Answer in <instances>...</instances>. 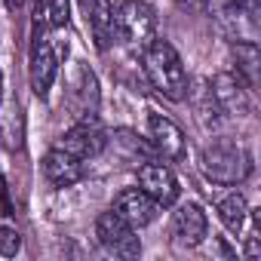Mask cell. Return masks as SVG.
Wrapping results in <instances>:
<instances>
[{"label": "cell", "instance_id": "cell-17", "mask_svg": "<svg viewBox=\"0 0 261 261\" xmlns=\"http://www.w3.org/2000/svg\"><path fill=\"white\" fill-rule=\"evenodd\" d=\"M22 249V233L10 224H0V255L4 258H16Z\"/></svg>", "mask_w": 261, "mask_h": 261}, {"label": "cell", "instance_id": "cell-16", "mask_svg": "<svg viewBox=\"0 0 261 261\" xmlns=\"http://www.w3.org/2000/svg\"><path fill=\"white\" fill-rule=\"evenodd\" d=\"M233 59H237V77L249 89H255L258 86V46H255V40L237 43L233 46Z\"/></svg>", "mask_w": 261, "mask_h": 261}, {"label": "cell", "instance_id": "cell-15", "mask_svg": "<svg viewBox=\"0 0 261 261\" xmlns=\"http://www.w3.org/2000/svg\"><path fill=\"white\" fill-rule=\"evenodd\" d=\"M114 148L120 151V157L126 163H148L154 157L151 142H145L136 133H129V129H117V133H114Z\"/></svg>", "mask_w": 261, "mask_h": 261}, {"label": "cell", "instance_id": "cell-4", "mask_svg": "<svg viewBox=\"0 0 261 261\" xmlns=\"http://www.w3.org/2000/svg\"><path fill=\"white\" fill-rule=\"evenodd\" d=\"M56 148H62V151H68V154H74V157H80L86 163V160H95L108 148V136H105L101 123L92 114H86L80 123H74L68 133L59 136Z\"/></svg>", "mask_w": 261, "mask_h": 261}, {"label": "cell", "instance_id": "cell-3", "mask_svg": "<svg viewBox=\"0 0 261 261\" xmlns=\"http://www.w3.org/2000/svg\"><path fill=\"white\" fill-rule=\"evenodd\" d=\"M157 31V13L145 0H123L114 10V34L129 46H145Z\"/></svg>", "mask_w": 261, "mask_h": 261}, {"label": "cell", "instance_id": "cell-8", "mask_svg": "<svg viewBox=\"0 0 261 261\" xmlns=\"http://www.w3.org/2000/svg\"><path fill=\"white\" fill-rule=\"evenodd\" d=\"M209 92H212L218 111H224V114H230V117H243V114L252 111V101H249V92H252V89H249L237 74H230V71L215 74Z\"/></svg>", "mask_w": 261, "mask_h": 261}, {"label": "cell", "instance_id": "cell-13", "mask_svg": "<svg viewBox=\"0 0 261 261\" xmlns=\"http://www.w3.org/2000/svg\"><path fill=\"white\" fill-rule=\"evenodd\" d=\"M86 22H89L95 46L108 49L111 40H114V7H111V0H92L89 10H86Z\"/></svg>", "mask_w": 261, "mask_h": 261}, {"label": "cell", "instance_id": "cell-22", "mask_svg": "<svg viewBox=\"0 0 261 261\" xmlns=\"http://www.w3.org/2000/svg\"><path fill=\"white\" fill-rule=\"evenodd\" d=\"M77 4H80V7H83V13H86V10H89V4H92V0H77Z\"/></svg>", "mask_w": 261, "mask_h": 261}, {"label": "cell", "instance_id": "cell-14", "mask_svg": "<svg viewBox=\"0 0 261 261\" xmlns=\"http://www.w3.org/2000/svg\"><path fill=\"white\" fill-rule=\"evenodd\" d=\"M215 212H218L221 224H224L230 233H240L243 224H246V218H249V203H246V197H243L240 191H230V194H224V197L215 203Z\"/></svg>", "mask_w": 261, "mask_h": 261}, {"label": "cell", "instance_id": "cell-19", "mask_svg": "<svg viewBox=\"0 0 261 261\" xmlns=\"http://www.w3.org/2000/svg\"><path fill=\"white\" fill-rule=\"evenodd\" d=\"M206 7H209L215 16H224V13H230V10L237 7V0H206Z\"/></svg>", "mask_w": 261, "mask_h": 261}, {"label": "cell", "instance_id": "cell-11", "mask_svg": "<svg viewBox=\"0 0 261 261\" xmlns=\"http://www.w3.org/2000/svg\"><path fill=\"white\" fill-rule=\"evenodd\" d=\"M31 89L37 98H46L53 83H56V74H59V53L53 46V40H37L31 43Z\"/></svg>", "mask_w": 261, "mask_h": 261}, {"label": "cell", "instance_id": "cell-2", "mask_svg": "<svg viewBox=\"0 0 261 261\" xmlns=\"http://www.w3.org/2000/svg\"><path fill=\"white\" fill-rule=\"evenodd\" d=\"M200 169H203V175L212 185L233 188V185H240V181L249 178L252 157L246 154V148H240L233 142H212L200 154Z\"/></svg>", "mask_w": 261, "mask_h": 261}, {"label": "cell", "instance_id": "cell-23", "mask_svg": "<svg viewBox=\"0 0 261 261\" xmlns=\"http://www.w3.org/2000/svg\"><path fill=\"white\" fill-rule=\"evenodd\" d=\"M0 101H4V71H0Z\"/></svg>", "mask_w": 261, "mask_h": 261}, {"label": "cell", "instance_id": "cell-21", "mask_svg": "<svg viewBox=\"0 0 261 261\" xmlns=\"http://www.w3.org/2000/svg\"><path fill=\"white\" fill-rule=\"evenodd\" d=\"M178 4H185V7H197V4H203V0H178Z\"/></svg>", "mask_w": 261, "mask_h": 261}, {"label": "cell", "instance_id": "cell-18", "mask_svg": "<svg viewBox=\"0 0 261 261\" xmlns=\"http://www.w3.org/2000/svg\"><path fill=\"white\" fill-rule=\"evenodd\" d=\"M71 0H46V16L53 28H65L71 22Z\"/></svg>", "mask_w": 261, "mask_h": 261}, {"label": "cell", "instance_id": "cell-12", "mask_svg": "<svg viewBox=\"0 0 261 261\" xmlns=\"http://www.w3.org/2000/svg\"><path fill=\"white\" fill-rule=\"evenodd\" d=\"M40 169H43V178L53 188H74L86 175L83 160L74 157V154H68V151H62V148H49L46 157H43V163H40Z\"/></svg>", "mask_w": 261, "mask_h": 261}, {"label": "cell", "instance_id": "cell-6", "mask_svg": "<svg viewBox=\"0 0 261 261\" xmlns=\"http://www.w3.org/2000/svg\"><path fill=\"white\" fill-rule=\"evenodd\" d=\"M139 188H142L160 209L175 206L178 197H181V188H178L175 172H172L166 163H154V160H148V163L139 166Z\"/></svg>", "mask_w": 261, "mask_h": 261}, {"label": "cell", "instance_id": "cell-5", "mask_svg": "<svg viewBox=\"0 0 261 261\" xmlns=\"http://www.w3.org/2000/svg\"><path fill=\"white\" fill-rule=\"evenodd\" d=\"M95 237H98V243L108 252H114L120 258H136V255H142V243L136 237V227L126 224L114 209H108V212H101L95 218Z\"/></svg>", "mask_w": 261, "mask_h": 261}, {"label": "cell", "instance_id": "cell-7", "mask_svg": "<svg viewBox=\"0 0 261 261\" xmlns=\"http://www.w3.org/2000/svg\"><path fill=\"white\" fill-rule=\"evenodd\" d=\"M209 237V218L200 203H181L172 212V240L181 249H197Z\"/></svg>", "mask_w": 261, "mask_h": 261}, {"label": "cell", "instance_id": "cell-9", "mask_svg": "<svg viewBox=\"0 0 261 261\" xmlns=\"http://www.w3.org/2000/svg\"><path fill=\"white\" fill-rule=\"evenodd\" d=\"M148 142H151L154 154L169 160V163L185 157V133L163 114H151L148 117Z\"/></svg>", "mask_w": 261, "mask_h": 261}, {"label": "cell", "instance_id": "cell-1", "mask_svg": "<svg viewBox=\"0 0 261 261\" xmlns=\"http://www.w3.org/2000/svg\"><path fill=\"white\" fill-rule=\"evenodd\" d=\"M142 68H145V77L148 83L169 101H181L188 95V71L181 65V56L178 49L169 43V40H157L151 37L145 46H142Z\"/></svg>", "mask_w": 261, "mask_h": 261}, {"label": "cell", "instance_id": "cell-10", "mask_svg": "<svg viewBox=\"0 0 261 261\" xmlns=\"http://www.w3.org/2000/svg\"><path fill=\"white\" fill-rule=\"evenodd\" d=\"M114 212H117L126 224H133L136 230H142V227H148V224L157 218L160 206H157L142 188H123V191L114 197Z\"/></svg>", "mask_w": 261, "mask_h": 261}, {"label": "cell", "instance_id": "cell-20", "mask_svg": "<svg viewBox=\"0 0 261 261\" xmlns=\"http://www.w3.org/2000/svg\"><path fill=\"white\" fill-rule=\"evenodd\" d=\"M4 4H7V10H13V13H16V10H22V7H25V0H4Z\"/></svg>", "mask_w": 261, "mask_h": 261}]
</instances>
